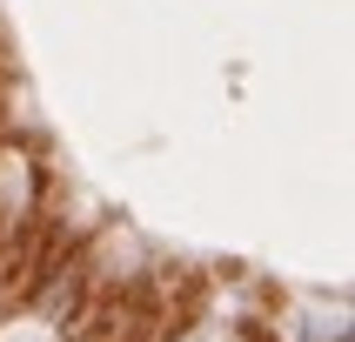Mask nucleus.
Masks as SVG:
<instances>
[{"label":"nucleus","instance_id":"1","mask_svg":"<svg viewBox=\"0 0 355 342\" xmlns=\"http://www.w3.org/2000/svg\"><path fill=\"white\" fill-rule=\"evenodd\" d=\"M0 342H60V329L47 316H7L0 322Z\"/></svg>","mask_w":355,"mask_h":342},{"label":"nucleus","instance_id":"2","mask_svg":"<svg viewBox=\"0 0 355 342\" xmlns=\"http://www.w3.org/2000/svg\"><path fill=\"white\" fill-rule=\"evenodd\" d=\"M181 342H241V329H221V322H208V329H188Z\"/></svg>","mask_w":355,"mask_h":342}]
</instances>
